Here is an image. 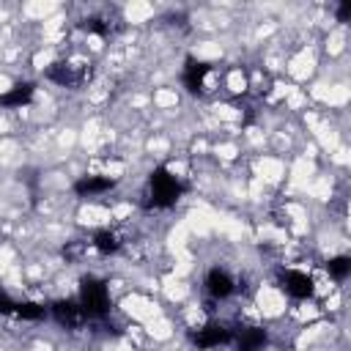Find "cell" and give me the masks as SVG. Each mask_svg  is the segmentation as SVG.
I'll list each match as a JSON object with an SVG mask.
<instances>
[{
	"label": "cell",
	"instance_id": "cell-1",
	"mask_svg": "<svg viewBox=\"0 0 351 351\" xmlns=\"http://www.w3.org/2000/svg\"><path fill=\"white\" fill-rule=\"evenodd\" d=\"M181 192H184V184L176 176H170L167 170H156L148 181V197H151V206H156V208L173 206L181 197Z\"/></svg>",
	"mask_w": 351,
	"mask_h": 351
},
{
	"label": "cell",
	"instance_id": "cell-2",
	"mask_svg": "<svg viewBox=\"0 0 351 351\" xmlns=\"http://www.w3.org/2000/svg\"><path fill=\"white\" fill-rule=\"evenodd\" d=\"M80 307L85 313V318H101L110 310V291L101 280H82V291H80Z\"/></svg>",
	"mask_w": 351,
	"mask_h": 351
},
{
	"label": "cell",
	"instance_id": "cell-3",
	"mask_svg": "<svg viewBox=\"0 0 351 351\" xmlns=\"http://www.w3.org/2000/svg\"><path fill=\"white\" fill-rule=\"evenodd\" d=\"M280 288L293 299H307L313 296V277L302 269H285L280 271Z\"/></svg>",
	"mask_w": 351,
	"mask_h": 351
},
{
	"label": "cell",
	"instance_id": "cell-4",
	"mask_svg": "<svg viewBox=\"0 0 351 351\" xmlns=\"http://www.w3.org/2000/svg\"><path fill=\"white\" fill-rule=\"evenodd\" d=\"M88 69L82 63H55L49 69V77L58 82V85H66V88H77L88 80Z\"/></svg>",
	"mask_w": 351,
	"mask_h": 351
},
{
	"label": "cell",
	"instance_id": "cell-5",
	"mask_svg": "<svg viewBox=\"0 0 351 351\" xmlns=\"http://www.w3.org/2000/svg\"><path fill=\"white\" fill-rule=\"evenodd\" d=\"M206 291L214 296V299H228L236 293V280L230 277V271L225 269H211L206 274Z\"/></svg>",
	"mask_w": 351,
	"mask_h": 351
},
{
	"label": "cell",
	"instance_id": "cell-6",
	"mask_svg": "<svg viewBox=\"0 0 351 351\" xmlns=\"http://www.w3.org/2000/svg\"><path fill=\"white\" fill-rule=\"evenodd\" d=\"M230 340H233V329H228L222 324H208V326L195 332V343L200 348H217V346H225Z\"/></svg>",
	"mask_w": 351,
	"mask_h": 351
},
{
	"label": "cell",
	"instance_id": "cell-7",
	"mask_svg": "<svg viewBox=\"0 0 351 351\" xmlns=\"http://www.w3.org/2000/svg\"><path fill=\"white\" fill-rule=\"evenodd\" d=\"M239 351H261L266 346V329L261 326H241V329H233V340Z\"/></svg>",
	"mask_w": 351,
	"mask_h": 351
},
{
	"label": "cell",
	"instance_id": "cell-8",
	"mask_svg": "<svg viewBox=\"0 0 351 351\" xmlns=\"http://www.w3.org/2000/svg\"><path fill=\"white\" fill-rule=\"evenodd\" d=\"M52 315L63 326H80L85 321V313H82L80 302H58V304H52Z\"/></svg>",
	"mask_w": 351,
	"mask_h": 351
},
{
	"label": "cell",
	"instance_id": "cell-9",
	"mask_svg": "<svg viewBox=\"0 0 351 351\" xmlns=\"http://www.w3.org/2000/svg\"><path fill=\"white\" fill-rule=\"evenodd\" d=\"M93 250L96 252H101V255H110V252H118L121 250V236L115 233V230H99V233H93Z\"/></svg>",
	"mask_w": 351,
	"mask_h": 351
},
{
	"label": "cell",
	"instance_id": "cell-10",
	"mask_svg": "<svg viewBox=\"0 0 351 351\" xmlns=\"http://www.w3.org/2000/svg\"><path fill=\"white\" fill-rule=\"evenodd\" d=\"M110 186H112V181H110V178H96V176H88V178H80L74 189H77L82 197H85V195H88V197H93V195L107 192Z\"/></svg>",
	"mask_w": 351,
	"mask_h": 351
},
{
	"label": "cell",
	"instance_id": "cell-11",
	"mask_svg": "<svg viewBox=\"0 0 351 351\" xmlns=\"http://www.w3.org/2000/svg\"><path fill=\"white\" fill-rule=\"evenodd\" d=\"M206 77H208V66L203 63H189L186 74H184V82L192 88V90H200L206 85Z\"/></svg>",
	"mask_w": 351,
	"mask_h": 351
},
{
	"label": "cell",
	"instance_id": "cell-12",
	"mask_svg": "<svg viewBox=\"0 0 351 351\" xmlns=\"http://www.w3.org/2000/svg\"><path fill=\"white\" fill-rule=\"evenodd\" d=\"M326 269H329V274H332L335 280H343V277L351 271V261H348V258H332V261L326 263Z\"/></svg>",
	"mask_w": 351,
	"mask_h": 351
},
{
	"label": "cell",
	"instance_id": "cell-13",
	"mask_svg": "<svg viewBox=\"0 0 351 351\" xmlns=\"http://www.w3.org/2000/svg\"><path fill=\"white\" fill-rule=\"evenodd\" d=\"M30 93H33L30 85H16V90H11V93L3 96V104H22V101L30 99Z\"/></svg>",
	"mask_w": 351,
	"mask_h": 351
}]
</instances>
